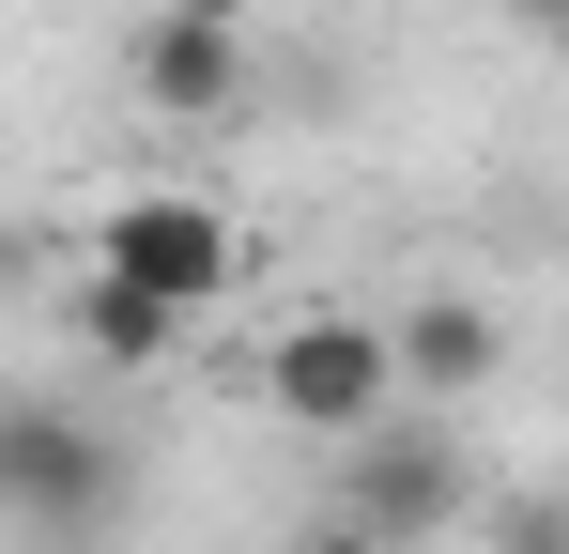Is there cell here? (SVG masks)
Listing matches in <instances>:
<instances>
[{"label":"cell","mask_w":569,"mask_h":554,"mask_svg":"<svg viewBox=\"0 0 569 554\" xmlns=\"http://www.w3.org/2000/svg\"><path fill=\"white\" fill-rule=\"evenodd\" d=\"M0 524L31 554H108L123 524V447L78 400H0Z\"/></svg>","instance_id":"1"},{"label":"cell","mask_w":569,"mask_h":554,"mask_svg":"<svg viewBox=\"0 0 569 554\" xmlns=\"http://www.w3.org/2000/svg\"><path fill=\"white\" fill-rule=\"evenodd\" d=\"M154 16H200V31H247V0H154Z\"/></svg>","instance_id":"8"},{"label":"cell","mask_w":569,"mask_h":554,"mask_svg":"<svg viewBox=\"0 0 569 554\" xmlns=\"http://www.w3.org/2000/svg\"><path fill=\"white\" fill-rule=\"evenodd\" d=\"M123 78H139V108H154V123H231V108H247V31H200V16H139Z\"/></svg>","instance_id":"5"},{"label":"cell","mask_w":569,"mask_h":554,"mask_svg":"<svg viewBox=\"0 0 569 554\" xmlns=\"http://www.w3.org/2000/svg\"><path fill=\"white\" fill-rule=\"evenodd\" d=\"M523 16H539V31H569V0H523Z\"/></svg>","instance_id":"10"},{"label":"cell","mask_w":569,"mask_h":554,"mask_svg":"<svg viewBox=\"0 0 569 554\" xmlns=\"http://www.w3.org/2000/svg\"><path fill=\"white\" fill-rule=\"evenodd\" d=\"M78 355L93 369H170L186 355V308H154V293H123V277H78Z\"/></svg>","instance_id":"7"},{"label":"cell","mask_w":569,"mask_h":554,"mask_svg":"<svg viewBox=\"0 0 569 554\" xmlns=\"http://www.w3.org/2000/svg\"><path fill=\"white\" fill-rule=\"evenodd\" d=\"M385 355H400V385H416V400H477V385H492V355H508V324H492L477 293H416V308L385 324Z\"/></svg>","instance_id":"6"},{"label":"cell","mask_w":569,"mask_h":554,"mask_svg":"<svg viewBox=\"0 0 569 554\" xmlns=\"http://www.w3.org/2000/svg\"><path fill=\"white\" fill-rule=\"evenodd\" d=\"M339 524L385 554H416L431 524H462V447L431 432V416H385V432H355L339 447Z\"/></svg>","instance_id":"4"},{"label":"cell","mask_w":569,"mask_h":554,"mask_svg":"<svg viewBox=\"0 0 569 554\" xmlns=\"http://www.w3.org/2000/svg\"><path fill=\"white\" fill-rule=\"evenodd\" d=\"M93 277H123V293H154V308H231V277H247V231L200 200V185H123L93 216Z\"/></svg>","instance_id":"2"},{"label":"cell","mask_w":569,"mask_h":554,"mask_svg":"<svg viewBox=\"0 0 569 554\" xmlns=\"http://www.w3.org/2000/svg\"><path fill=\"white\" fill-rule=\"evenodd\" d=\"M262 400H278L292 432L355 447V432H385V416H400V355H385L370 308H308V324H278V355H262Z\"/></svg>","instance_id":"3"},{"label":"cell","mask_w":569,"mask_h":554,"mask_svg":"<svg viewBox=\"0 0 569 554\" xmlns=\"http://www.w3.org/2000/svg\"><path fill=\"white\" fill-rule=\"evenodd\" d=\"M308 554H385V540H355V524H323V540H308Z\"/></svg>","instance_id":"9"}]
</instances>
